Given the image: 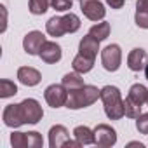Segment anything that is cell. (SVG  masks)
Returning <instances> with one entry per match:
<instances>
[{
    "label": "cell",
    "mask_w": 148,
    "mask_h": 148,
    "mask_svg": "<svg viewBox=\"0 0 148 148\" xmlns=\"http://www.w3.org/2000/svg\"><path fill=\"white\" fill-rule=\"evenodd\" d=\"M136 129L139 134H148V113H141L136 119Z\"/></svg>",
    "instance_id": "28"
},
{
    "label": "cell",
    "mask_w": 148,
    "mask_h": 148,
    "mask_svg": "<svg viewBox=\"0 0 148 148\" xmlns=\"http://www.w3.org/2000/svg\"><path fill=\"white\" fill-rule=\"evenodd\" d=\"M80 11L91 21H101L106 16V9L99 0H80Z\"/></svg>",
    "instance_id": "8"
},
{
    "label": "cell",
    "mask_w": 148,
    "mask_h": 148,
    "mask_svg": "<svg viewBox=\"0 0 148 148\" xmlns=\"http://www.w3.org/2000/svg\"><path fill=\"white\" fill-rule=\"evenodd\" d=\"M61 84L66 87V91L70 92V91H75V89H80V87H84L86 84H84V79L80 77V73H66V75L63 77V80H61Z\"/></svg>",
    "instance_id": "19"
},
{
    "label": "cell",
    "mask_w": 148,
    "mask_h": 148,
    "mask_svg": "<svg viewBox=\"0 0 148 148\" xmlns=\"http://www.w3.org/2000/svg\"><path fill=\"white\" fill-rule=\"evenodd\" d=\"M99 96H101V89H98L96 86H84L80 89H75V91L68 92V99H66L64 106L70 108V110L87 108L94 101H98Z\"/></svg>",
    "instance_id": "2"
},
{
    "label": "cell",
    "mask_w": 148,
    "mask_h": 148,
    "mask_svg": "<svg viewBox=\"0 0 148 148\" xmlns=\"http://www.w3.org/2000/svg\"><path fill=\"white\" fill-rule=\"evenodd\" d=\"M44 98L47 101V105L51 108H59V106H64L66 105V99H68V91L63 84H51L45 92H44Z\"/></svg>",
    "instance_id": "6"
},
{
    "label": "cell",
    "mask_w": 148,
    "mask_h": 148,
    "mask_svg": "<svg viewBox=\"0 0 148 148\" xmlns=\"http://www.w3.org/2000/svg\"><path fill=\"white\" fill-rule=\"evenodd\" d=\"M2 119H4V124H5L7 127H12V129H18V127H21V125H25L19 103H18V105H7V106L4 108Z\"/></svg>",
    "instance_id": "11"
},
{
    "label": "cell",
    "mask_w": 148,
    "mask_h": 148,
    "mask_svg": "<svg viewBox=\"0 0 148 148\" xmlns=\"http://www.w3.org/2000/svg\"><path fill=\"white\" fill-rule=\"evenodd\" d=\"M71 5H73V0H52L51 2V7L56 9L58 12H66L71 9Z\"/></svg>",
    "instance_id": "27"
},
{
    "label": "cell",
    "mask_w": 148,
    "mask_h": 148,
    "mask_svg": "<svg viewBox=\"0 0 148 148\" xmlns=\"http://www.w3.org/2000/svg\"><path fill=\"white\" fill-rule=\"evenodd\" d=\"M51 2H52V0H30L28 9H30L32 14H35V16H42V14L47 12Z\"/></svg>",
    "instance_id": "24"
},
{
    "label": "cell",
    "mask_w": 148,
    "mask_h": 148,
    "mask_svg": "<svg viewBox=\"0 0 148 148\" xmlns=\"http://www.w3.org/2000/svg\"><path fill=\"white\" fill-rule=\"evenodd\" d=\"M63 21H64V28H66V33H75L80 30V18L77 14H73V12H68L63 16Z\"/></svg>",
    "instance_id": "23"
},
{
    "label": "cell",
    "mask_w": 148,
    "mask_h": 148,
    "mask_svg": "<svg viewBox=\"0 0 148 148\" xmlns=\"http://www.w3.org/2000/svg\"><path fill=\"white\" fill-rule=\"evenodd\" d=\"M71 66H73V70H75L77 73H87V71L92 70V66H94V59H92V58H87V56H84V54L79 52L75 58H73Z\"/></svg>",
    "instance_id": "18"
},
{
    "label": "cell",
    "mask_w": 148,
    "mask_h": 148,
    "mask_svg": "<svg viewBox=\"0 0 148 148\" xmlns=\"http://www.w3.org/2000/svg\"><path fill=\"white\" fill-rule=\"evenodd\" d=\"M129 98L132 101H136L138 105H145V103H148V89L143 84H134L129 89Z\"/></svg>",
    "instance_id": "21"
},
{
    "label": "cell",
    "mask_w": 148,
    "mask_h": 148,
    "mask_svg": "<svg viewBox=\"0 0 148 148\" xmlns=\"http://www.w3.org/2000/svg\"><path fill=\"white\" fill-rule=\"evenodd\" d=\"M45 32H47L51 37H63V35L66 33L63 16H52V18L45 23Z\"/></svg>",
    "instance_id": "16"
},
{
    "label": "cell",
    "mask_w": 148,
    "mask_h": 148,
    "mask_svg": "<svg viewBox=\"0 0 148 148\" xmlns=\"http://www.w3.org/2000/svg\"><path fill=\"white\" fill-rule=\"evenodd\" d=\"M19 108H21V115H23L25 124H38L44 117V110H42L40 103L33 98L23 99L19 103Z\"/></svg>",
    "instance_id": "3"
},
{
    "label": "cell",
    "mask_w": 148,
    "mask_h": 148,
    "mask_svg": "<svg viewBox=\"0 0 148 148\" xmlns=\"http://www.w3.org/2000/svg\"><path fill=\"white\" fill-rule=\"evenodd\" d=\"M101 63H103V68L106 71H117L120 68V63H122V51H120V45L117 44H110L106 45L103 51H101Z\"/></svg>",
    "instance_id": "5"
},
{
    "label": "cell",
    "mask_w": 148,
    "mask_h": 148,
    "mask_svg": "<svg viewBox=\"0 0 148 148\" xmlns=\"http://www.w3.org/2000/svg\"><path fill=\"white\" fill-rule=\"evenodd\" d=\"M129 145H131V146H139V148H143V145H141V143H134V141H132V143H129Z\"/></svg>",
    "instance_id": "30"
},
{
    "label": "cell",
    "mask_w": 148,
    "mask_h": 148,
    "mask_svg": "<svg viewBox=\"0 0 148 148\" xmlns=\"http://www.w3.org/2000/svg\"><path fill=\"white\" fill-rule=\"evenodd\" d=\"M134 21L139 28L148 30V0H138L136 2V16Z\"/></svg>",
    "instance_id": "17"
},
{
    "label": "cell",
    "mask_w": 148,
    "mask_h": 148,
    "mask_svg": "<svg viewBox=\"0 0 148 148\" xmlns=\"http://www.w3.org/2000/svg\"><path fill=\"white\" fill-rule=\"evenodd\" d=\"M127 66L129 70L132 71H139V70H145L146 66V51L141 49V47H136L129 52L127 56Z\"/></svg>",
    "instance_id": "14"
},
{
    "label": "cell",
    "mask_w": 148,
    "mask_h": 148,
    "mask_svg": "<svg viewBox=\"0 0 148 148\" xmlns=\"http://www.w3.org/2000/svg\"><path fill=\"white\" fill-rule=\"evenodd\" d=\"M18 80L23 86H26V87H33V86H37L42 80V75H40V71L35 70L33 66H21L18 70Z\"/></svg>",
    "instance_id": "12"
},
{
    "label": "cell",
    "mask_w": 148,
    "mask_h": 148,
    "mask_svg": "<svg viewBox=\"0 0 148 148\" xmlns=\"http://www.w3.org/2000/svg\"><path fill=\"white\" fill-rule=\"evenodd\" d=\"M73 136L82 145H92L94 143V131H91L87 125H77L73 129Z\"/></svg>",
    "instance_id": "20"
},
{
    "label": "cell",
    "mask_w": 148,
    "mask_h": 148,
    "mask_svg": "<svg viewBox=\"0 0 148 148\" xmlns=\"http://www.w3.org/2000/svg\"><path fill=\"white\" fill-rule=\"evenodd\" d=\"M110 23H106V21H101V23H98V25H94V26H91V30H89V35H92L94 38H98L99 42L101 40H106L108 37H110Z\"/></svg>",
    "instance_id": "22"
},
{
    "label": "cell",
    "mask_w": 148,
    "mask_h": 148,
    "mask_svg": "<svg viewBox=\"0 0 148 148\" xmlns=\"http://www.w3.org/2000/svg\"><path fill=\"white\" fill-rule=\"evenodd\" d=\"M117 143V132L108 124H98L94 127V145L108 148Z\"/></svg>",
    "instance_id": "7"
},
{
    "label": "cell",
    "mask_w": 148,
    "mask_h": 148,
    "mask_svg": "<svg viewBox=\"0 0 148 148\" xmlns=\"http://www.w3.org/2000/svg\"><path fill=\"white\" fill-rule=\"evenodd\" d=\"M11 145L14 148H40L44 146V139L37 131L32 132H12L11 134Z\"/></svg>",
    "instance_id": "4"
},
{
    "label": "cell",
    "mask_w": 148,
    "mask_h": 148,
    "mask_svg": "<svg viewBox=\"0 0 148 148\" xmlns=\"http://www.w3.org/2000/svg\"><path fill=\"white\" fill-rule=\"evenodd\" d=\"M101 101L105 105V113L110 120H119L125 115L124 99L120 96V89L115 86H105L101 89Z\"/></svg>",
    "instance_id": "1"
},
{
    "label": "cell",
    "mask_w": 148,
    "mask_h": 148,
    "mask_svg": "<svg viewBox=\"0 0 148 148\" xmlns=\"http://www.w3.org/2000/svg\"><path fill=\"white\" fill-rule=\"evenodd\" d=\"M44 44H45V35H44L42 32H37V30L26 33L25 38H23V49H25V52L30 54V56L38 54Z\"/></svg>",
    "instance_id": "9"
},
{
    "label": "cell",
    "mask_w": 148,
    "mask_h": 148,
    "mask_svg": "<svg viewBox=\"0 0 148 148\" xmlns=\"http://www.w3.org/2000/svg\"><path fill=\"white\" fill-rule=\"evenodd\" d=\"M70 139V134L66 131L64 125H52L51 131H49V145L51 148H59V146H64V143Z\"/></svg>",
    "instance_id": "13"
},
{
    "label": "cell",
    "mask_w": 148,
    "mask_h": 148,
    "mask_svg": "<svg viewBox=\"0 0 148 148\" xmlns=\"http://www.w3.org/2000/svg\"><path fill=\"white\" fill-rule=\"evenodd\" d=\"M14 94H18V86L12 80H9V79L0 80V98L5 99V98H11Z\"/></svg>",
    "instance_id": "25"
},
{
    "label": "cell",
    "mask_w": 148,
    "mask_h": 148,
    "mask_svg": "<svg viewBox=\"0 0 148 148\" xmlns=\"http://www.w3.org/2000/svg\"><path fill=\"white\" fill-rule=\"evenodd\" d=\"M145 77H146V80H148V63H146V66H145Z\"/></svg>",
    "instance_id": "31"
},
{
    "label": "cell",
    "mask_w": 148,
    "mask_h": 148,
    "mask_svg": "<svg viewBox=\"0 0 148 148\" xmlns=\"http://www.w3.org/2000/svg\"><path fill=\"white\" fill-rule=\"evenodd\" d=\"M106 4L112 9H122L124 7V0H106Z\"/></svg>",
    "instance_id": "29"
},
{
    "label": "cell",
    "mask_w": 148,
    "mask_h": 148,
    "mask_svg": "<svg viewBox=\"0 0 148 148\" xmlns=\"http://www.w3.org/2000/svg\"><path fill=\"white\" fill-rule=\"evenodd\" d=\"M38 56L42 58L44 63H47V64H54V63H58V61L61 59L63 51H61V45H59V44L51 42V40H45V44L42 45Z\"/></svg>",
    "instance_id": "10"
},
{
    "label": "cell",
    "mask_w": 148,
    "mask_h": 148,
    "mask_svg": "<svg viewBox=\"0 0 148 148\" xmlns=\"http://www.w3.org/2000/svg\"><path fill=\"white\" fill-rule=\"evenodd\" d=\"M124 110H125V117H129V119H138L141 115V105L132 101L129 96L124 99Z\"/></svg>",
    "instance_id": "26"
},
{
    "label": "cell",
    "mask_w": 148,
    "mask_h": 148,
    "mask_svg": "<svg viewBox=\"0 0 148 148\" xmlns=\"http://www.w3.org/2000/svg\"><path fill=\"white\" fill-rule=\"evenodd\" d=\"M79 51H80V54L96 59L98 51H99V40L94 38L92 35H86V37L80 40V44H79Z\"/></svg>",
    "instance_id": "15"
}]
</instances>
